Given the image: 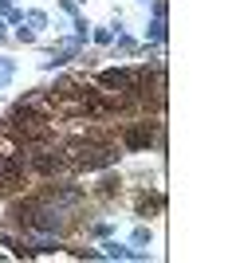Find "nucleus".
Here are the masks:
<instances>
[{"label": "nucleus", "mask_w": 236, "mask_h": 263, "mask_svg": "<svg viewBox=\"0 0 236 263\" xmlns=\"http://www.w3.org/2000/svg\"><path fill=\"white\" fill-rule=\"evenodd\" d=\"M157 209H161V197H150V193L138 197V216H154Z\"/></svg>", "instance_id": "1"}]
</instances>
